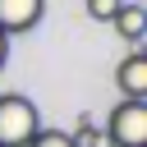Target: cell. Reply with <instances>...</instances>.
<instances>
[{"mask_svg": "<svg viewBox=\"0 0 147 147\" xmlns=\"http://www.w3.org/2000/svg\"><path fill=\"white\" fill-rule=\"evenodd\" d=\"M37 129V106L23 92H0V147H28Z\"/></svg>", "mask_w": 147, "mask_h": 147, "instance_id": "1", "label": "cell"}, {"mask_svg": "<svg viewBox=\"0 0 147 147\" xmlns=\"http://www.w3.org/2000/svg\"><path fill=\"white\" fill-rule=\"evenodd\" d=\"M110 147H147V101H119L106 119Z\"/></svg>", "mask_w": 147, "mask_h": 147, "instance_id": "2", "label": "cell"}, {"mask_svg": "<svg viewBox=\"0 0 147 147\" xmlns=\"http://www.w3.org/2000/svg\"><path fill=\"white\" fill-rule=\"evenodd\" d=\"M46 14V0H0V32L5 37H18V32H32Z\"/></svg>", "mask_w": 147, "mask_h": 147, "instance_id": "3", "label": "cell"}, {"mask_svg": "<svg viewBox=\"0 0 147 147\" xmlns=\"http://www.w3.org/2000/svg\"><path fill=\"white\" fill-rule=\"evenodd\" d=\"M115 87H119V96H129V101H147V55H142V51H133V55L119 60Z\"/></svg>", "mask_w": 147, "mask_h": 147, "instance_id": "4", "label": "cell"}, {"mask_svg": "<svg viewBox=\"0 0 147 147\" xmlns=\"http://www.w3.org/2000/svg\"><path fill=\"white\" fill-rule=\"evenodd\" d=\"M110 28H115L129 46H142V37H147V14H142V5L124 0V5H119V14L110 18Z\"/></svg>", "mask_w": 147, "mask_h": 147, "instance_id": "5", "label": "cell"}, {"mask_svg": "<svg viewBox=\"0 0 147 147\" xmlns=\"http://www.w3.org/2000/svg\"><path fill=\"white\" fill-rule=\"evenodd\" d=\"M69 142H74V147H110V138H106L87 115H78V124L69 129Z\"/></svg>", "mask_w": 147, "mask_h": 147, "instance_id": "6", "label": "cell"}, {"mask_svg": "<svg viewBox=\"0 0 147 147\" xmlns=\"http://www.w3.org/2000/svg\"><path fill=\"white\" fill-rule=\"evenodd\" d=\"M28 147H74V142H69V129H37Z\"/></svg>", "mask_w": 147, "mask_h": 147, "instance_id": "7", "label": "cell"}, {"mask_svg": "<svg viewBox=\"0 0 147 147\" xmlns=\"http://www.w3.org/2000/svg\"><path fill=\"white\" fill-rule=\"evenodd\" d=\"M87 5V18H96V23H110L115 14H119V5L124 0H83Z\"/></svg>", "mask_w": 147, "mask_h": 147, "instance_id": "8", "label": "cell"}, {"mask_svg": "<svg viewBox=\"0 0 147 147\" xmlns=\"http://www.w3.org/2000/svg\"><path fill=\"white\" fill-rule=\"evenodd\" d=\"M5 60H9V37L0 32V69H5Z\"/></svg>", "mask_w": 147, "mask_h": 147, "instance_id": "9", "label": "cell"}]
</instances>
